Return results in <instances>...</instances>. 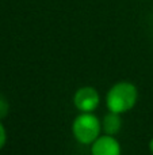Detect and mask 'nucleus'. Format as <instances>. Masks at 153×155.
<instances>
[{
	"mask_svg": "<svg viewBox=\"0 0 153 155\" xmlns=\"http://www.w3.org/2000/svg\"><path fill=\"white\" fill-rule=\"evenodd\" d=\"M138 98V91L133 83L119 82L114 84L107 93V107L114 113H126L133 109Z\"/></svg>",
	"mask_w": 153,
	"mask_h": 155,
	"instance_id": "obj_1",
	"label": "nucleus"
},
{
	"mask_svg": "<svg viewBox=\"0 0 153 155\" xmlns=\"http://www.w3.org/2000/svg\"><path fill=\"white\" fill-rule=\"evenodd\" d=\"M102 124L92 113H81L73 120L72 134L81 144H92L99 137Z\"/></svg>",
	"mask_w": 153,
	"mask_h": 155,
	"instance_id": "obj_2",
	"label": "nucleus"
},
{
	"mask_svg": "<svg viewBox=\"0 0 153 155\" xmlns=\"http://www.w3.org/2000/svg\"><path fill=\"white\" fill-rule=\"evenodd\" d=\"M73 104L76 109H79L81 113H92L99 106V94L94 87H81L76 91L73 97Z\"/></svg>",
	"mask_w": 153,
	"mask_h": 155,
	"instance_id": "obj_3",
	"label": "nucleus"
},
{
	"mask_svg": "<svg viewBox=\"0 0 153 155\" xmlns=\"http://www.w3.org/2000/svg\"><path fill=\"white\" fill-rule=\"evenodd\" d=\"M91 155H121V144L113 135L99 136L92 143Z\"/></svg>",
	"mask_w": 153,
	"mask_h": 155,
	"instance_id": "obj_4",
	"label": "nucleus"
},
{
	"mask_svg": "<svg viewBox=\"0 0 153 155\" xmlns=\"http://www.w3.org/2000/svg\"><path fill=\"white\" fill-rule=\"evenodd\" d=\"M122 127V118L119 116V113L110 112L108 114L105 116L102 123V129L105 131L106 135H117L119 132Z\"/></svg>",
	"mask_w": 153,
	"mask_h": 155,
	"instance_id": "obj_5",
	"label": "nucleus"
},
{
	"mask_svg": "<svg viewBox=\"0 0 153 155\" xmlns=\"http://www.w3.org/2000/svg\"><path fill=\"white\" fill-rule=\"evenodd\" d=\"M8 110H10V105H8V101L5 99L4 95L0 94V120L4 118L5 116L8 114Z\"/></svg>",
	"mask_w": 153,
	"mask_h": 155,
	"instance_id": "obj_6",
	"label": "nucleus"
},
{
	"mask_svg": "<svg viewBox=\"0 0 153 155\" xmlns=\"http://www.w3.org/2000/svg\"><path fill=\"white\" fill-rule=\"evenodd\" d=\"M5 142H7V132H5L4 125L2 124V120H0V150L4 147Z\"/></svg>",
	"mask_w": 153,
	"mask_h": 155,
	"instance_id": "obj_7",
	"label": "nucleus"
},
{
	"mask_svg": "<svg viewBox=\"0 0 153 155\" xmlns=\"http://www.w3.org/2000/svg\"><path fill=\"white\" fill-rule=\"evenodd\" d=\"M149 150H151V153L153 154V139L149 142Z\"/></svg>",
	"mask_w": 153,
	"mask_h": 155,
	"instance_id": "obj_8",
	"label": "nucleus"
}]
</instances>
